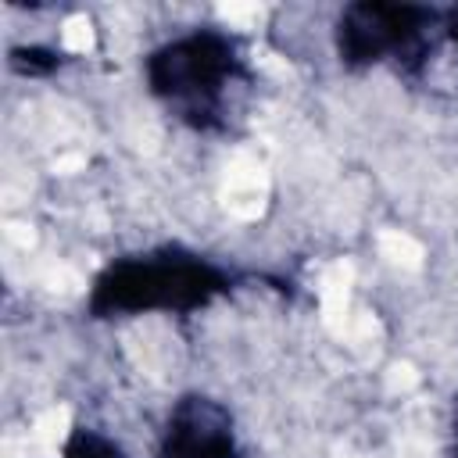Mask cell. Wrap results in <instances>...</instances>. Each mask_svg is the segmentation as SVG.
<instances>
[{
  "label": "cell",
  "instance_id": "7a4b0ae2",
  "mask_svg": "<svg viewBox=\"0 0 458 458\" xmlns=\"http://www.w3.org/2000/svg\"><path fill=\"white\" fill-rule=\"evenodd\" d=\"M351 286H354V265L347 258L333 261L322 268L318 276V308H322V322L329 333L347 336L354 311H351Z\"/></svg>",
  "mask_w": 458,
  "mask_h": 458
},
{
  "label": "cell",
  "instance_id": "8992f818",
  "mask_svg": "<svg viewBox=\"0 0 458 458\" xmlns=\"http://www.w3.org/2000/svg\"><path fill=\"white\" fill-rule=\"evenodd\" d=\"M218 14H222L229 25H236V29H254V25L265 18V7H261V4H222Z\"/></svg>",
  "mask_w": 458,
  "mask_h": 458
},
{
  "label": "cell",
  "instance_id": "9c48e42d",
  "mask_svg": "<svg viewBox=\"0 0 458 458\" xmlns=\"http://www.w3.org/2000/svg\"><path fill=\"white\" fill-rule=\"evenodd\" d=\"M7 240H14L18 247H32L36 243V233H32V225H25V222H7Z\"/></svg>",
  "mask_w": 458,
  "mask_h": 458
},
{
  "label": "cell",
  "instance_id": "30bf717a",
  "mask_svg": "<svg viewBox=\"0 0 458 458\" xmlns=\"http://www.w3.org/2000/svg\"><path fill=\"white\" fill-rule=\"evenodd\" d=\"M47 286H50V290H75V286H79V279H75L68 268H57V272H50V276H47Z\"/></svg>",
  "mask_w": 458,
  "mask_h": 458
},
{
  "label": "cell",
  "instance_id": "6da1fadb",
  "mask_svg": "<svg viewBox=\"0 0 458 458\" xmlns=\"http://www.w3.org/2000/svg\"><path fill=\"white\" fill-rule=\"evenodd\" d=\"M265 197H268V175L265 165L254 154H236L225 168V186H222V204L233 218H258L265 211Z\"/></svg>",
  "mask_w": 458,
  "mask_h": 458
},
{
  "label": "cell",
  "instance_id": "ba28073f",
  "mask_svg": "<svg viewBox=\"0 0 458 458\" xmlns=\"http://www.w3.org/2000/svg\"><path fill=\"white\" fill-rule=\"evenodd\" d=\"M86 168V154H61L57 161H54V172L57 175H75V172H82Z\"/></svg>",
  "mask_w": 458,
  "mask_h": 458
},
{
  "label": "cell",
  "instance_id": "277c9868",
  "mask_svg": "<svg viewBox=\"0 0 458 458\" xmlns=\"http://www.w3.org/2000/svg\"><path fill=\"white\" fill-rule=\"evenodd\" d=\"M379 254H383L390 265L408 268V272H415V268L422 265V258H426L422 243H419L415 236L401 233V229H386V233H379Z\"/></svg>",
  "mask_w": 458,
  "mask_h": 458
},
{
  "label": "cell",
  "instance_id": "5b68a950",
  "mask_svg": "<svg viewBox=\"0 0 458 458\" xmlns=\"http://www.w3.org/2000/svg\"><path fill=\"white\" fill-rule=\"evenodd\" d=\"M61 43H64V50H72V54L93 50V25H89V18H86V14H72V18L61 25Z\"/></svg>",
  "mask_w": 458,
  "mask_h": 458
},
{
  "label": "cell",
  "instance_id": "3957f363",
  "mask_svg": "<svg viewBox=\"0 0 458 458\" xmlns=\"http://www.w3.org/2000/svg\"><path fill=\"white\" fill-rule=\"evenodd\" d=\"M68 426H72V411L64 404L57 408H47L36 422H32V447L43 454V458H54L68 437Z\"/></svg>",
  "mask_w": 458,
  "mask_h": 458
},
{
  "label": "cell",
  "instance_id": "52a82bcc",
  "mask_svg": "<svg viewBox=\"0 0 458 458\" xmlns=\"http://www.w3.org/2000/svg\"><path fill=\"white\" fill-rule=\"evenodd\" d=\"M415 383H419V372H415L408 361L390 365V372H386V390H390V394H408Z\"/></svg>",
  "mask_w": 458,
  "mask_h": 458
}]
</instances>
